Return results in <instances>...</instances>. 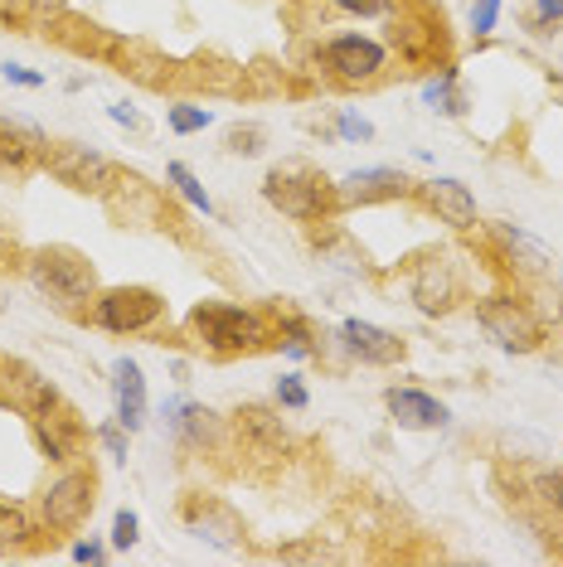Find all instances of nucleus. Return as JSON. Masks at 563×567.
I'll return each mask as SVG.
<instances>
[{
	"mask_svg": "<svg viewBox=\"0 0 563 567\" xmlns=\"http://www.w3.org/2000/svg\"><path fill=\"white\" fill-rule=\"evenodd\" d=\"M263 195L273 209L291 214V218H316L321 209H330V204H340L336 185H330L326 175H316L311 165H282V171L267 175Z\"/></svg>",
	"mask_w": 563,
	"mask_h": 567,
	"instance_id": "f257e3e1",
	"label": "nucleus"
},
{
	"mask_svg": "<svg viewBox=\"0 0 563 567\" xmlns=\"http://www.w3.org/2000/svg\"><path fill=\"white\" fill-rule=\"evenodd\" d=\"M30 277H34V287L49 291L54 301H88V296H93V287H98V277H93V267H88V257L73 252V248H44V252L30 262Z\"/></svg>",
	"mask_w": 563,
	"mask_h": 567,
	"instance_id": "f03ea898",
	"label": "nucleus"
},
{
	"mask_svg": "<svg viewBox=\"0 0 563 567\" xmlns=\"http://www.w3.org/2000/svg\"><path fill=\"white\" fill-rule=\"evenodd\" d=\"M477 320H481V330L491 334L501 350H510V354L540 350V320L524 311L520 301H510V296H491V301H481Z\"/></svg>",
	"mask_w": 563,
	"mask_h": 567,
	"instance_id": "7ed1b4c3",
	"label": "nucleus"
},
{
	"mask_svg": "<svg viewBox=\"0 0 563 567\" xmlns=\"http://www.w3.org/2000/svg\"><path fill=\"white\" fill-rule=\"evenodd\" d=\"M190 326H195L214 350H253V344H263V320L253 311H238V306L209 301L190 316Z\"/></svg>",
	"mask_w": 563,
	"mask_h": 567,
	"instance_id": "20e7f679",
	"label": "nucleus"
},
{
	"mask_svg": "<svg viewBox=\"0 0 563 567\" xmlns=\"http://www.w3.org/2000/svg\"><path fill=\"white\" fill-rule=\"evenodd\" d=\"M44 165H49V175L63 179L69 189H93V195H102L108 189V179H112V165L98 156L93 146H79V141H63V146H44Z\"/></svg>",
	"mask_w": 563,
	"mask_h": 567,
	"instance_id": "39448f33",
	"label": "nucleus"
},
{
	"mask_svg": "<svg viewBox=\"0 0 563 567\" xmlns=\"http://www.w3.org/2000/svg\"><path fill=\"white\" fill-rule=\"evenodd\" d=\"M161 311H165V301L151 287H117V291H108L98 301V320L108 330H117V334L146 330L151 320H161Z\"/></svg>",
	"mask_w": 563,
	"mask_h": 567,
	"instance_id": "423d86ee",
	"label": "nucleus"
},
{
	"mask_svg": "<svg viewBox=\"0 0 563 567\" xmlns=\"http://www.w3.org/2000/svg\"><path fill=\"white\" fill-rule=\"evenodd\" d=\"M88 509H93V481L88 475H63V481L49 485L44 495V524L49 528H79L88 519Z\"/></svg>",
	"mask_w": 563,
	"mask_h": 567,
	"instance_id": "0eeeda50",
	"label": "nucleus"
},
{
	"mask_svg": "<svg viewBox=\"0 0 563 567\" xmlns=\"http://www.w3.org/2000/svg\"><path fill=\"white\" fill-rule=\"evenodd\" d=\"M326 63L336 69V79L365 83V79H375V73L383 69V49L375 40H360V34H340V40H330Z\"/></svg>",
	"mask_w": 563,
	"mask_h": 567,
	"instance_id": "6e6552de",
	"label": "nucleus"
},
{
	"mask_svg": "<svg viewBox=\"0 0 563 567\" xmlns=\"http://www.w3.org/2000/svg\"><path fill=\"white\" fill-rule=\"evenodd\" d=\"M112 393H117V422L136 432L146 422V379H141L136 359H117L112 364Z\"/></svg>",
	"mask_w": 563,
	"mask_h": 567,
	"instance_id": "1a4fd4ad",
	"label": "nucleus"
},
{
	"mask_svg": "<svg viewBox=\"0 0 563 567\" xmlns=\"http://www.w3.org/2000/svg\"><path fill=\"white\" fill-rule=\"evenodd\" d=\"M345 350L350 354H360L365 364H393V359L403 354V344H399V334H389V330H379V326H369V320H345Z\"/></svg>",
	"mask_w": 563,
	"mask_h": 567,
	"instance_id": "9d476101",
	"label": "nucleus"
},
{
	"mask_svg": "<svg viewBox=\"0 0 563 567\" xmlns=\"http://www.w3.org/2000/svg\"><path fill=\"white\" fill-rule=\"evenodd\" d=\"M44 156V136L20 117H0V165L6 171H24Z\"/></svg>",
	"mask_w": 563,
	"mask_h": 567,
	"instance_id": "9b49d317",
	"label": "nucleus"
},
{
	"mask_svg": "<svg viewBox=\"0 0 563 567\" xmlns=\"http://www.w3.org/2000/svg\"><path fill=\"white\" fill-rule=\"evenodd\" d=\"M393 195H403V175L393 171H355L336 185L340 204H369V199H393Z\"/></svg>",
	"mask_w": 563,
	"mask_h": 567,
	"instance_id": "f8f14e48",
	"label": "nucleus"
},
{
	"mask_svg": "<svg viewBox=\"0 0 563 567\" xmlns=\"http://www.w3.org/2000/svg\"><path fill=\"white\" fill-rule=\"evenodd\" d=\"M428 204L452 228H471V224H477V199H471V189L462 185V179H432V185H428Z\"/></svg>",
	"mask_w": 563,
	"mask_h": 567,
	"instance_id": "ddd939ff",
	"label": "nucleus"
},
{
	"mask_svg": "<svg viewBox=\"0 0 563 567\" xmlns=\"http://www.w3.org/2000/svg\"><path fill=\"white\" fill-rule=\"evenodd\" d=\"M389 412L403 422V427H442L447 422V408L438 403V398L418 393V389H389Z\"/></svg>",
	"mask_w": 563,
	"mask_h": 567,
	"instance_id": "4468645a",
	"label": "nucleus"
},
{
	"mask_svg": "<svg viewBox=\"0 0 563 567\" xmlns=\"http://www.w3.org/2000/svg\"><path fill=\"white\" fill-rule=\"evenodd\" d=\"M452 296H457V281H452V272H447V262H428V267H422L418 281H413V301H418L422 316L447 311V306H452Z\"/></svg>",
	"mask_w": 563,
	"mask_h": 567,
	"instance_id": "2eb2a0df",
	"label": "nucleus"
},
{
	"mask_svg": "<svg viewBox=\"0 0 563 567\" xmlns=\"http://www.w3.org/2000/svg\"><path fill=\"white\" fill-rule=\"evenodd\" d=\"M238 427L248 432L253 442H263V446H282V442H287V432H282L273 422V412H263V408H243L238 412Z\"/></svg>",
	"mask_w": 563,
	"mask_h": 567,
	"instance_id": "dca6fc26",
	"label": "nucleus"
},
{
	"mask_svg": "<svg viewBox=\"0 0 563 567\" xmlns=\"http://www.w3.org/2000/svg\"><path fill=\"white\" fill-rule=\"evenodd\" d=\"M165 175H171V185H175V189H181V195H185L190 204H195V209H204V214H214V204H209V195H204V185H199V179H195V175H190V171H185V165H181V161H175V165H171V171H165Z\"/></svg>",
	"mask_w": 563,
	"mask_h": 567,
	"instance_id": "f3484780",
	"label": "nucleus"
},
{
	"mask_svg": "<svg viewBox=\"0 0 563 567\" xmlns=\"http://www.w3.org/2000/svg\"><path fill=\"white\" fill-rule=\"evenodd\" d=\"M24 544V514L20 509H6L0 505V553L20 548Z\"/></svg>",
	"mask_w": 563,
	"mask_h": 567,
	"instance_id": "a211bd4d",
	"label": "nucleus"
},
{
	"mask_svg": "<svg viewBox=\"0 0 563 567\" xmlns=\"http://www.w3.org/2000/svg\"><path fill=\"white\" fill-rule=\"evenodd\" d=\"M204 126H209V107H171V132L190 136V132H204Z\"/></svg>",
	"mask_w": 563,
	"mask_h": 567,
	"instance_id": "6ab92c4d",
	"label": "nucleus"
},
{
	"mask_svg": "<svg viewBox=\"0 0 563 567\" xmlns=\"http://www.w3.org/2000/svg\"><path fill=\"white\" fill-rule=\"evenodd\" d=\"M258 141H263L258 126H234V132H228V151H234V156H253V151H263Z\"/></svg>",
	"mask_w": 563,
	"mask_h": 567,
	"instance_id": "aec40b11",
	"label": "nucleus"
},
{
	"mask_svg": "<svg viewBox=\"0 0 563 567\" xmlns=\"http://www.w3.org/2000/svg\"><path fill=\"white\" fill-rule=\"evenodd\" d=\"M112 544H117V548H132L136 544V514L132 509L117 514V524H112Z\"/></svg>",
	"mask_w": 563,
	"mask_h": 567,
	"instance_id": "412c9836",
	"label": "nucleus"
},
{
	"mask_svg": "<svg viewBox=\"0 0 563 567\" xmlns=\"http://www.w3.org/2000/svg\"><path fill=\"white\" fill-rule=\"evenodd\" d=\"M340 10H350V16H389L393 0H336Z\"/></svg>",
	"mask_w": 563,
	"mask_h": 567,
	"instance_id": "4be33fe9",
	"label": "nucleus"
},
{
	"mask_svg": "<svg viewBox=\"0 0 563 567\" xmlns=\"http://www.w3.org/2000/svg\"><path fill=\"white\" fill-rule=\"evenodd\" d=\"M495 16H501V0H477V16H471V24H477V34L495 30Z\"/></svg>",
	"mask_w": 563,
	"mask_h": 567,
	"instance_id": "5701e85b",
	"label": "nucleus"
},
{
	"mask_svg": "<svg viewBox=\"0 0 563 567\" xmlns=\"http://www.w3.org/2000/svg\"><path fill=\"white\" fill-rule=\"evenodd\" d=\"M277 403L282 408H306V389H301L297 379H282L277 383Z\"/></svg>",
	"mask_w": 563,
	"mask_h": 567,
	"instance_id": "b1692460",
	"label": "nucleus"
},
{
	"mask_svg": "<svg viewBox=\"0 0 563 567\" xmlns=\"http://www.w3.org/2000/svg\"><path fill=\"white\" fill-rule=\"evenodd\" d=\"M540 495L563 514V475H540Z\"/></svg>",
	"mask_w": 563,
	"mask_h": 567,
	"instance_id": "393cba45",
	"label": "nucleus"
},
{
	"mask_svg": "<svg viewBox=\"0 0 563 567\" xmlns=\"http://www.w3.org/2000/svg\"><path fill=\"white\" fill-rule=\"evenodd\" d=\"M340 132L350 136V141H369V136H375V126H369L365 117H350V112H345V117H340Z\"/></svg>",
	"mask_w": 563,
	"mask_h": 567,
	"instance_id": "a878e982",
	"label": "nucleus"
},
{
	"mask_svg": "<svg viewBox=\"0 0 563 567\" xmlns=\"http://www.w3.org/2000/svg\"><path fill=\"white\" fill-rule=\"evenodd\" d=\"M6 79H10V83H20V87H40V83H44V79H40V73L20 69V63H6Z\"/></svg>",
	"mask_w": 563,
	"mask_h": 567,
	"instance_id": "bb28decb",
	"label": "nucleus"
},
{
	"mask_svg": "<svg viewBox=\"0 0 563 567\" xmlns=\"http://www.w3.org/2000/svg\"><path fill=\"white\" fill-rule=\"evenodd\" d=\"M102 446H108L112 456H126V436L117 427H102Z\"/></svg>",
	"mask_w": 563,
	"mask_h": 567,
	"instance_id": "cd10ccee",
	"label": "nucleus"
},
{
	"mask_svg": "<svg viewBox=\"0 0 563 567\" xmlns=\"http://www.w3.org/2000/svg\"><path fill=\"white\" fill-rule=\"evenodd\" d=\"M540 6V20H563V0H534Z\"/></svg>",
	"mask_w": 563,
	"mask_h": 567,
	"instance_id": "c85d7f7f",
	"label": "nucleus"
},
{
	"mask_svg": "<svg viewBox=\"0 0 563 567\" xmlns=\"http://www.w3.org/2000/svg\"><path fill=\"white\" fill-rule=\"evenodd\" d=\"M98 558H102L98 544H79V548H73V563H98Z\"/></svg>",
	"mask_w": 563,
	"mask_h": 567,
	"instance_id": "c756f323",
	"label": "nucleus"
},
{
	"mask_svg": "<svg viewBox=\"0 0 563 567\" xmlns=\"http://www.w3.org/2000/svg\"><path fill=\"white\" fill-rule=\"evenodd\" d=\"M112 122H122V126H141V117L132 107H112Z\"/></svg>",
	"mask_w": 563,
	"mask_h": 567,
	"instance_id": "7c9ffc66",
	"label": "nucleus"
}]
</instances>
